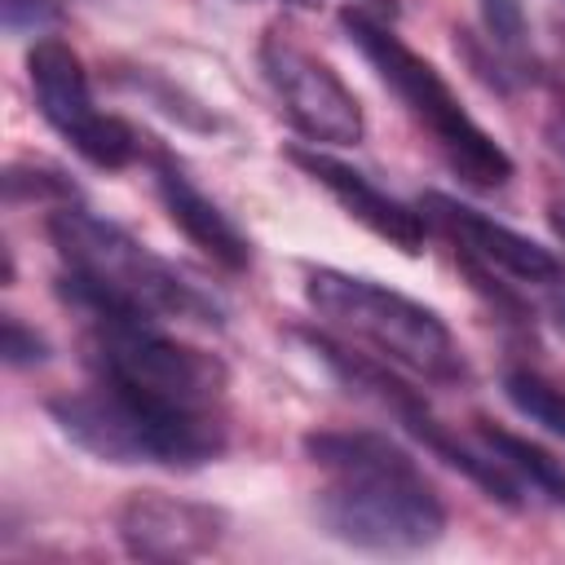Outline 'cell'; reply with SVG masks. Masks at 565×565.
Here are the masks:
<instances>
[{"label": "cell", "instance_id": "cb8c5ba5", "mask_svg": "<svg viewBox=\"0 0 565 565\" xmlns=\"http://www.w3.org/2000/svg\"><path fill=\"white\" fill-rule=\"evenodd\" d=\"M282 4H296V9H318L322 0H282Z\"/></svg>", "mask_w": 565, "mask_h": 565}, {"label": "cell", "instance_id": "9c48e42d", "mask_svg": "<svg viewBox=\"0 0 565 565\" xmlns=\"http://www.w3.org/2000/svg\"><path fill=\"white\" fill-rule=\"evenodd\" d=\"M26 79H31V97H35V110L44 115V124L84 163H93L102 172H119V168L146 159L150 137H141L128 119L97 110L88 71L66 40L40 35L26 53Z\"/></svg>", "mask_w": 565, "mask_h": 565}, {"label": "cell", "instance_id": "4fadbf2b", "mask_svg": "<svg viewBox=\"0 0 565 565\" xmlns=\"http://www.w3.org/2000/svg\"><path fill=\"white\" fill-rule=\"evenodd\" d=\"M146 163H150L154 194H159L168 221H172L212 265H221L225 274L252 269V238L238 230V221H234L212 194H203V190L194 185V177L181 168V159H177L168 146L150 141V146H146Z\"/></svg>", "mask_w": 565, "mask_h": 565}, {"label": "cell", "instance_id": "277c9868", "mask_svg": "<svg viewBox=\"0 0 565 565\" xmlns=\"http://www.w3.org/2000/svg\"><path fill=\"white\" fill-rule=\"evenodd\" d=\"M340 31L349 35V44L366 57V66L375 71V79L406 106V115L428 132V141L437 146V154L446 159V168L468 185V190H503L512 181V154L463 110L459 93L441 79V71L415 53L388 18L349 4L340 9Z\"/></svg>", "mask_w": 565, "mask_h": 565}, {"label": "cell", "instance_id": "44dd1931", "mask_svg": "<svg viewBox=\"0 0 565 565\" xmlns=\"http://www.w3.org/2000/svg\"><path fill=\"white\" fill-rule=\"evenodd\" d=\"M552 84H556V115H552V124H547V137H552V146L565 154V57H561V71L552 75Z\"/></svg>", "mask_w": 565, "mask_h": 565}, {"label": "cell", "instance_id": "9a60e30c", "mask_svg": "<svg viewBox=\"0 0 565 565\" xmlns=\"http://www.w3.org/2000/svg\"><path fill=\"white\" fill-rule=\"evenodd\" d=\"M472 437H477L530 494H539V499L552 503V508H565V463H561L552 450H543L539 441H530V437H521V433H512V428H503V424H494V419H477V424H472Z\"/></svg>", "mask_w": 565, "mask_h": 565}, {"label": "cell", "instance_id": "3957f363", "mask_svg": "<svg viewBox=\"0 0 565 565\" xmlns=\"http://www.w3.org/2000/svg\"><path fill=\"white\" fill-rule=\"evenodd\" d=\"M44 411L62 437L97 455L102 463H150L190 472L221 459L230 446L221 406H185L106 380H93L79 393H57Z\"/></svg>", "mask_w": 565, "mask_h": 565}, {"label": "cell", "instance_id": "d6986e66", "mask_svg": "<svg viewBox=\"0 0 565 565\" xmlns=\"http://www.w3.org/2000/svg\"><path fill=\"white\" fill-rule=\"evenodd\" d=\"M0 353H4V366L26 371V366L49 362V340L35 327H26L18 313H4V322H0Z\"/></svg>", "mask_w": 565, "mask_h": 565}, {"label": "cell", "instance_id": "6da1fadb", "mask_svg": "<svg viewBox=\"0 0 565 565\" xmlns=\"http://www.w3.org/2000/svg\"><path fill=\"white\" fill-rule=\"evenodd\" d=\"M305 459L327 477L313 494L318 525L358 552L411 556L446 534V503L393 437L375 428H313Z\"/></svg>", "mask_w": 565, "mask_h": 565}, {"label": "cell", "instance_id": "30bf717a", "mask_svg": "<svg viewBox=\"0 0 565 565\" xmlns=\"http://www.w3.org/2000/svg\"><path fill=\"white\" fill-rule=\"evenodd\" d=\"M256 57L287 124L300 137H309V146H358L366 137V115L353 88L318 53H309L282 22L265 26Z\"/></svg>", "mask_w": 565, "mask_h": 565}, {"label": "cell", "instance_id": "5bb4252c", "mask_svg": "<svg viewBox=\"0 0 565 565\" xmlns=\"http://www.w3.org/2000/svg\"><path fill=\"white\" fill-rule=\"evenodd\" d=\"M477 9H481V35L468 26L455 31V49L472 66V75L503 97L547 79V66L539 62L530 40L525 0H477Z\"/></svg>", "mask_w": 565, "mask_h": 565}, {"label": "cell", "instance_id": "8fae6325", "mask_svg": "<svg viewBox=\"0 0 565 565\" xmlns=\"http://www.w3.org/2000/svg\"><path fill=\"white\" fill-rule=\"evenodd\" d=\"M230 530V516L199 499L137 490L115 512V534L137 561H194L207 556Z\"/></svg>", "mask_w": 565, "mask_h": 565}, {"label": "cell", "instance_id": "ac0fdd59", "mask_svg": "<svg viewBox=\"0 0 565 565\" xmlns=\"http://www.w3.org/2000/svg\"><path fill=\"white\" fill-rule=\"evenodd\" d=\"M4 203L18 207V203H79V190L75 181L53 168V163H9L4 168Z\"/></svg>", "mask_w": 565, "mask_h": 565}, {"label": "cell", "instance_id": "7402d4cb", "mask_svg": "<svg viewBox=\"0 0 565 565\" xmlns=\"http://www.w3.org/2000/svg\"><path fill=\"white\" fill-rule=\"evenodd\" d=\"M547 221H552L556 238L565 243V199H552V203H547Z\"/></svg>", "mask_w": 565, "mask_h": 565}, {"label": "cell", "instance_id": "ffe728a7", "mask_svg": "<svg viewBox=\"0 0 565 565\" xmlns=\"http://www.w3.org/2000/svg\"><path fill=\"white\" fill-rule=\"evenodd\" d=\"M0 9H4V31L9 35H40L44 26L62 22L57 0H0Z\"/></svg>", "mask_w": 565, "mask_h": 565}, {"label": "cell", "instance_id": "e0dca14e", "mask_svg": "<svg viewBox=\"0 0 565 565\" xmlns=\"http://www.w3.org/2000/svg\"><path fill=\"white\" fill-rule=\"evenodd\" d=\"M119 84L132 88V93H141L154 110H163V115L177 119L181 128H194V132H216V128H221V119L212 115V106H203L199 97H190L181 84H172L168 75H159V71H150V66H128V71H119Z\"/></svg>", "mask_w": 565, "mask_h": 565}, {"label": "cell", "instance_id": "2e32d148", "mask_svg": "<svg viewBox=\"0 0 565 565\" xmlns=\"http://www.w3.org/2000/svg\"><path fill=\"white\" fill-rule=\"evenodd\" d=\"M503 397L539 428L565 441V384L539 366H503Z\"/></svg>", "mask_w": 565, "mask_h": 565}, {"label": "cell", "instance_id": "ba28073f", "mask_svg": "<svg viewBox=\"0 0 565 565\" xmlns=\"http://www.w3.org/2000/svg\"><path fill=\"white\" fill-rule=\"evenodd\" d=\"M419 207L450 238L463 274H486V278L508 282L539 309V318H547L565 331V265L552 247L534 243L530 234H521L441 190H428L419 199Z\"/></svg>", "mask_w": 565, "mask_h": 565}, {"label": "cell", "instance_id": "52a82bcc", "mask_svg": "<svg viewBox=\"0 0 565 565\" xmlns=\"http://www.w3.org/2000/svg\"><path fill=\"white\" fill-rule=\"evenodd\" d=\"M84 362L93 380L141 388L185 406H221L230 388V366L216 353L194 349L159 331L154 318L132 313L84 318Z\"/></svg>", "mask_w": 565, "mask_h": 565}, {"label": "cell", "instance_id": "7c38bea8", "mask_svg": "<svg viewBox=\"0 0 565 565\" xmlns=\"http://www.w3.org/2000/svg\"><path fill=\"white\" fill-rule=\"evenodd\" d=\"M287 159L309 177V181H318L358 225H366L375 238H384V243H393L397 252H406V256H419L424 252V243H428V216H424V207L415 212L411 203H402V199H393L388 190H380L366 172H358L353 163H344V159H335V154H327V150H318V146H287Z\"/></svg>", "mask_w": 565, "mask_h": 565}, {"label": "cell", "instance_id": "603a6c76", "mask_svg": "<svg viewBox=\"0 0 565 565\" xmlns=\"http://www.w3.org/2000/svg\"><path fill=\"white\" fill-rule=\"evenodd\" d=\"M362 9H371V13H380V18H397V0H358Z\"/></svg>", "mask_w": 565, "mask_h": 565}, {"label": "cell", "instance_id": "5b68a950", "mask_svg": "<svg viewBox=\"0 0 565 565\" xmlns=\"http://www.w3.org/2000/svg\"><path fill=\"white\" fill-rule=\"evenodd\" d=\"M305 300L327 322V331L371 349L397 371L419 375L437 388L468 384V358L459 340L450 335L441 313L419 305L415 296L331 265H305Z\"/></svg>", "mask_w": 565, "mask_h": 565}, {"label": "cell", "instance_id": "8992f818", "mask_svg": "<svg viewBox=\"0 0 565 565\" xmlns=\"http://www.w3.org/2000/svg\"><path fill=\"white\" fill-rule=\"evenodd\" d=\"M291 335H296L340 384H349L353 393H362V397H371L375 406H384L433 459H441V463H450L455 472H463L486 499H494V503H503V508H525V486H521L481 441L468 446L463 437H455V433L433 415V406L424 402V393L411 388V384L397 375L393 362H384V358H375V353L349 349V340L331 335L327 327H291Z\"/></svg>", "mask_w": 565, "mask_h": 565}, {"label": "cell", "instance_id": "7a4b0ae2", "mask_svg": "<svg viewBox=\"0 0 565 565\" xmlns=\"http://www.w3.org/2000/svg\"><path fill=\"white\" fill-rule=\"evenodd\" d=\"M44 234L62 260L57 296L84 318L132 313V318H181L199 327H225V305L190 278L177 260L150 252L124 225L88 212L84 203H62L49 212Z\"/></svg>", "mask_w": 565, "mask_h": 565}]
</instances>
